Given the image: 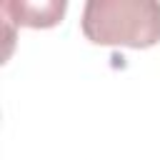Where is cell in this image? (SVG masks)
<instances>
[{
  "mask_svg": "<svg viewBox=\"0 0 160 160\" xmlns=\"http://www.w3.org/2000/svg\"><path fill=\"white\" fill-rule=\"evenodd\" d=\"M68 10L65 0H8L2 2V15L22 28H52L62 20Z\"/></svg>",
  "mask_w": 160,
  "mask_h": 160,
  "instance_id": "obj_2",
  "label": "cell"
},
{
  "mask_svg": "<svg viewBox=\"0 0 160 160\" xmlns=\"http://www.w3.org/2000/svg\"><path fill=\"white\" fill-rule=\"evenodd\" d=\"M80 28L92 45L145 50L160 42V2L88 0Z\"/></svg>",
  "mask_w": 160,
  "mask_h": 160,
  "instance_id": "obj_1",
  "label": "cell"
}]
</instances>
